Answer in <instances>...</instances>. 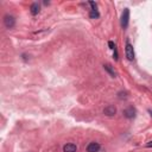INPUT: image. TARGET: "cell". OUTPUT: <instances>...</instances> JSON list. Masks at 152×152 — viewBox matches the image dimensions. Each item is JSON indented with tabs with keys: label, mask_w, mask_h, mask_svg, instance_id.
<instances>
[{
	"label": "cell",
	"mask_w": 152,
	"mask_h": 152,
	"mask_svg": "<svg viewBox=\"0 0 152 152\" xmlns=\"http://www.w3.org/2000/svg\"><path fill=\"white\" fill-rule=\"evenodd\" d=\"M103 68H104V70H106V71H107L112 77H116V75H118V74H116V71L114 70V68H113L110 64H104V65H103Z\"/></svg>",
	"instance_id": "obj_8"
},
{
	"label": "cell",
	"mask_w": 152,
	"mask_h": 152,
	"mask_svg": "<svg viewBox=\"0 0 152 152\" xmlns=\"http://www.w3.org/2000/svg\"><path fill=\"white\" fill-rule=\"evenodd\" d=\"M108 45H109V49H112V50H114V49H115V45H114V43H113V42H108Z\"/></svg>",
	"instance_id": "obj_11"
},
{
	"label": "cell",
	"mask_w": 152,
	"mask_h": 152,
	"mask_svg": "<svg viewBox=\"0 0 152 152\" xmlns=\"http://www.w3.org/2000/svg\"><path fill=\"white\" fill-rule=\"evenodd\" d=\"M30 11H31V13H32L33 15L38 14V13H39V11H40L39 4H38V2H33V4L31 5V7H30Z\"/></svg>",
	"instance_id": "obj_9"
},
{
	"label": "cell",
	"mask_w": 152,
	"mask_h": 152,
	"mask_svg": "<svg viewBox=\"0 0 152 152\" xmlns=\"http://www.w3.org/2000/svg\"><path fill=\"white\" fill-rule=\"evenodd\" d=\"M89 17H90L91 19H97V18L100 17V13H99L97 10H91L90 13H89Z\"/></svg>",
	"instance_id": "obj_10"
},
{
	"label": "cell",
	"mask_w": 152,
	"mask_h": 152,
	"mask_svg": "<svg viewBox=\"0 0 152 152\" xmlns=\"http://www.w3.org/2000/svg\"><path fill=\"white\" fill-rule=\"evenodd\" d=\"M114 58L118 59V51H116V49H114Z\"/></svg>",
	"instance_id": "obj_12"
},
{
	"label": "cell",
	"mask_w": 152,
	"mask_h": 152,
	"mask_svg": "<svg viewBox=\"0 0 152 152\" xmlns=\"http://www.w3.org/2000/svg\"><path fill=\"white\" fill-rule=\"evenodd\" d=\"M76 151H77V146L75 144L69 142L63 146V152H76Z\"/></svg>",
	"instance_id": "obj_7"
},
{
	"label": "cell",
	"mask_w": 152,
	"mask_h": 152,
	"mask_svg": "<svg viewBox=\"0 0 152 152\" xmlns=\"http://www.w3.org/2000/svg\"><path fill=\"white\" fill-rule=\"evenodd\" d=\"M148 113H150V115L152 116V109H148Z\"/></svg>",
	"instance_id": "obj_13"
},
{
	"label": "cell",
	"mask_w": 152,
	"mask_h": 152,
	"mask_svg": "<svg viewBox=\"0 0 152 152\" xmlns=\"http://www.w3.org/2000/svg\"><path fill=\"white\" fill-rule=\"evenodd\" d=\"M103 113H104L107 116H113V115H115V113H116V108H115L114 106L109 104V106H107V107L103 109Z\"/></svg>",
	"instance_id": "obj_6"
},
{
	"label": "cell",
	"mask_w": 152,
	"mask_h": 152,
	"mask_svg": "<svg viewBox=\"0 0 152 152\" xmlns=\"http://www.w3.org/2000/svg\"><path fill=\"white\" fill-rule=\"evenodd\" d=\"M135 108H133L132 106L131 107H127L125 110H124V115L127 118V119H132V118H134L135 116Z\"/></svg>",
	"instance_id": "obj_5"
},
{
	"label": "cell",
	"mask_w": 152,
	"mask_h": 152,
	"mask_svg": "<svg viewBox=\"0 0 152 152\" xmlns=\"http://www.w3.org/2000/svg\"><path fill=\"white\" fill-rule=\"evenodd\" d=\"M4 24H5V26L7 28H12L14 26V24H15V20H14V18L12 15H5L4 17Z\"/></svg>",
	"instance_id": "obj_3"
},
{
	"label": "cell",
	"mask_w": 152,
	"mask_h": 152,
	"mask_svg": "<svg viewBox=\"0 0 152 152\" xmlns=\"http://www.w3.org/2000/svg\"><path fill=\"white\" fill-rule=\"evenodd\" d=\"M125 53H126V57L128 61H133L134 59V50H133V46L131 43H126V48H125Z\"/></svg>",
	"instance_id": "obj_1"
},
{
	"label": "cell",
	"mask_w": 152,
	"mask_h": 152,
	"mask_svg": "<svg viewBox=\"0 0 152 152\" xmlns=\"http://www.w3.org/2000/svg\"><path fill=\"white\" fill-rule=\"evenodd\" d=\"M128 20H129V10H128V8H125L124 12H122V14H121V26H122L124 28L127 27Z\"/></svg>",
	"instance_id": "obj_2"
},
{
	"label": "cell",
	"mask_w": 152,
	"mask_h": 152,
	"mask_svg": "<svg viewBox=\"0 0 152 152\" xmlns=\"http://www.w3.org/2000/svg\"><path fill=\"white\" fill-rule=\"evenodd\" d=\"M100 147H101V146H100L99 142L91 141V142H89L88 146H87V152H99Z\"/></svg>",
	"instance_id": "obj_4"
}]
</instances>
